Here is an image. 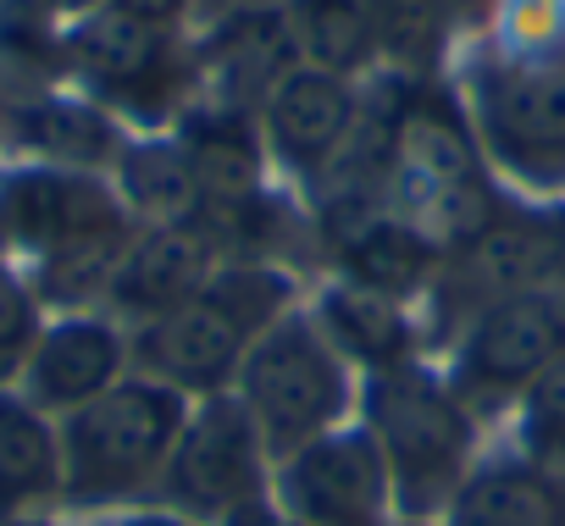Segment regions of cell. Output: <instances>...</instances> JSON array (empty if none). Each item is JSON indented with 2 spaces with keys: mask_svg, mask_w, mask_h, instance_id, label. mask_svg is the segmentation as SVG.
<instances>
[{
  "mask_svg": "<svg viewBox=\"0 0 565 526\" xmlns=\"http://www.w3.org/2000/svg\"><path fill=\"white\" fill-rule=\"evenodd\" d=\"M271 498L300 526H399L388 465L361 421L271 460Z\"/></svg>",
  "mask_w": 565,
  "mask_h": 526,
  "instance_id": "9c48e42d",
  "label": "cell"
},
{
  "mask_svg": "<svg viewBox=\"0 0 565 526\" xmlns=\"http://www.w3.org/2000/svg\"><path fill=\"white\" fill-rule=\"evenodd\" d=\"M216 267H222V249L194 216L139 222L122 260H117V272H111V283H106L100 311L117 316L122 328H145V322L189 305L211 283Z\"/></svg>",
  "mask_w": 565,
  "mask_h": 526,
  "instance_id": "5bb4252c",
  "label": "cell"
},
{
  "mask_svg": "<svg viewBox=\"0 0 565 526\" xmlns=\"http://www.w3.org/2000/svg\"><path fill=\"white\" fill-rule=\"evenodd\" d=\"M399 526H416V520H399Z\"/></svg>",
  "mask_w": 565,
  "mask_h": 526,
  "instance_id": "d6a6232c",
  "label": "cell"
},
{
  "mask_svg": "<svg viewBox=\"0 0 565 526\" xmlns=\"http://www.w3.org/2000/svg\"><path fill=\"white\" fill-rule=\"evenodd\" d=\"M311 316L328 333V344L355 366V377L427 361V328H422V316L411 305L383 300V294H366V289H350V283H328L317 294Z\"/></svg>",
  "mask_w": 565,
  "mask_h": 526,
  "instance_id": "e0dca14e",
  "label": "cell"
},
{
  "mask_svg": "<svg viewBox=\"0 0 565 526\" xmlns=\"http://www.w3.org/2000/svg\"><path fill=\"white\" fill-rule=\"evenodd\" d=\"M322 244L333 260V283L383 294L411 311L427 305V294L444 272V244L383 200L322 205Z\"/></svg>",
  "mask_w": 565,
  "mask_h": 526,
  "instance_id": "8fae6325",
  "label": "cell"
},
{
  "mask_svg": "<svg viewBox=\"0 0 565 526\" xmlns=\"http://www.w3.org/2000/svg\"><path fill=\"white\" fill-rule=\"evenodd\" d=\"M40 7H45V12H56V18H73V23H78V18L100 12L106 0H40Z\"/></svg>",
  "mask_w": 565,
  "mask_h": 526,
  "instance_id": "f1b7e54d",
  "label": "cell"
},
{
  "mask_svg": "<svg viewBox=\"0 0 565 526\" xmlns=\"http://www.w3.org/2000/svg\"><path fill=\"white\" fill-rule=\"evenodd\" d=\"M117 194L134 211V222H183L200 211V189L194 172L178 150V139H156V144H122L117 155Z\"/></svg>",
  "mask_w": 565,
  "mask_h": 526,
  "instance_id": "44dd1931",
  "label": "cell"
},
{
  "mask_svg": "<svg viewBox=\"0 0 565 526\" xmlns=\"http://www.w3.org/2000/svg\"><path fill=\"white\" fill-rule=\"evenodd\" d=\"M460 111L504 183L565 194V0H504L466 56Z\"/></svg>",
  "mask_w": 565,
  "mask_h": 526,
  "instance_id": "6da1fadb",
  "label": "cell"
},
{
  "mask_svg": "<svg viewBox=\"0 0 565 526\" xmlns=\"http://www.w3.org/2000/svg\"><path fill=\"white\" fill-rule=\"evenodd\" d=\"M282 18H289V34L306 67H322L350 84L366 67H377L372 0H282Z\"/></svg>",
  "mask_w": 565,
  "mask_h": 526,
  "instance_id": "d6986e66",
  "label": "cell"
},
{
  "mask_svg": "<svg viewBox=\"0 0 565 526\" xmlns=\"http://www.w3.org/2000/svg\"><path fill=\"white\" fill-rule=\"evenodd\" d=\"M233 399L255 421V432L271 449V460H282V454H295L300 443L355 421L361 377L328 344V333L317 328L311 305H295L249 344V355H244V366L233 377Z\"/></svg>",
  "mask_w": 565,
  "mask_h": 526,
  "instance_id": "8992f818",
  "label": "cell"
},
{
  "mask_svg": "<svg viewBox=\"0 0 565 526\" xmlns=\"http://www.w3.org/2000/svg\"><path fill=\"white\" fill-rule=\"evenodd\" d=\"M134 372V350H128V328L106 311H56L45 316L23 372H18V394L29 405H40L45 416H67L78 405H89L95 394H106L111 383H122Z\"/></svg>",
  "mask_w": 565,
  "mask_h": 526,
  "instance_id": "4fadbf2b",
  "label": "cell"
},
{
  "mask_svg": "<svg viewBox=\"0 0 565 526\" xmlns=\"http://www.w3.org/2000/svg\"><path fill=\"white\" fill-rule=\"evenodd\" d=\"M18 526H56V520H51V515H45V520H18Z\"/></svg>",
  "mask_w": 565,
  "mask_h": 526,
  "instance_id": "1f68e13d",
  "label": "cell"
},
{
  "mask_svg": "<svg viewBox=\"0 0 565 526\" xmlns=\"http://www.w3.org/2000/svg\"><path fill=\"white\" fill-rule=\"evenodd\" d=\"M67 56L100 95L122 100L128 111H161L183 95V84H194V56L178 51L172 29L134 23L111 7L73 23Z\"/></svg>",
  "mask_w": 565,
  "mask_h": 526,
  "instance_id": "7c38bea8",
  "label": "cell"
},
{
  "mask_svg": "<svg viewBox=\"0 0 565 526\" xmlns=\"http://www.w3.org/2000/svg\"><path fill=\"white\" fill-rule=\"evenodd\" d=\"M438 526H565V471L521 449L482 454Z\"/></svg>",
  "mask_w": 565,
  "mask_h": 526,
  "instance_id": "2e32d148",
  "label": "cell"
},
{
  "mask_svg": "<svg viewBox=\"0 0 565 526\" xmlns=\"http://www.w3.org/2000/svg\"><path fill=\"white\" fill-rule=\"evenodd\" d=\"M510 432H515L510 449L565 471V355L521 394V405L510 410Z\"/></svg>",
  "mask_w": 565,
  "mask_h": 526,
  "instance_id": "603a6c76",
  "label": "cell"
},
{
  "mask_svg": "<svg viewBox=\"0 0 565 526\" xmlns=\"http://www.w3.org/2000/svg\"><path fill=\"white\" fill-rule=\"evenodd\" d=\"M62 504V438L56 416L0 388V526L45 520Z\"/></svg>",
  "mask_w": 565,
  "mask_h": 526,
  "instance_id": "ac0fdd59",
  "label": "cell"
},
{
  "mask_svg": "<svg viewBox=\"0 0 565 526\" xmlns=\"http://www.w3.org/2000/svg\"><path fill=\"white\" fill-rule=\"evenodd\" d=\"M355 421L372 432L388 465L399 520H416V526H438L449 498L471 476V465L488 454L482 416L455 394L444 366H427V361L361 377Z\"/></svg>",
  "mask_w": 565,
  "mask_h": 526,
  "instance_id": "3957f363",
  "label": "cell"
},
{
  "mask_svg": "<svg viewBox=\"0 0 565 526\" xmlns=\"http://www.w3.org/2000/svg\"><path fill=\"white\" fill-rule=\"evenodd\" d=\"M106 7L134 23H150V29H178L194 12V0H106Z\"/></svg>",
  "mask_w": 565,
  "mask_h": 526,
  "instance_id": "d4e9b609",
  "label": "cell"
},
{
  "mask_svg": "<svg viewBox=\"0 0 565 526\" xmlns=\"http://www.w3.org/2000/svg\"><path fill=\"white\" fill-rule=\"evenodd\" d=\"M548 294L565 305V205L554 211V255H548Z\"/></svg>",
  "mask_w": 565,
  "mask_h": 526,
  "instance_id": "83f0119b",
  "label": "cell"
},
{
  "mask_svg": "<svg viewBox=\"0 0 565 526\" xmlns=\"http://www.w3.org/2000/svg\"><path fill=\"white\" fill-rule=\"evenodd\" d=\"M189 394L128 372L89 405L56 421L62 438V509L106 515L128 504H156L172 443L183 432Z\"/></svg>",
  "mask_w": 565,
  "mask_h": 526,
  "instance_id": "5b68a950",
  "label": "cell"
},
{
  "mask_svg": "<svg viewBox=\"0 0 565 526\" xmlns=\"http://www.w3.org/2000/svg\"><path fill=\"white\" fill-rule=\"evenodd\" d=\"M449 29H455L449 0H372V45H377V67L388 78L433 84Z\"/></svg>",
  "mask_w": 565,
  "mask_h": 526,
  "instance_id": "ffe728a7",
  "label": "cell"
},
{
  "mask_svg": "<svg viewBox=\"0 0 565 526\" xmlns=\"http://www.w3.org/2000/svg\"><path fill=\"white\" fill-rule=\"evenodd\" d=\"M449 7H455V18H482V12L504 7V0H449Z\"/></svg>",
  "mask_w": 565,
  "mask_h": 526,
  "instance_id": "4dcf8cb0",
  "label": "cell"
},
{
  "mask_svg": "<svg viewBox=\"0 0 565 526\" xmlns=\"http://www.w3.org/2000/svg\"><path fill=\"white\" fill-rule=\"evenodd\" d=\"M29 144L45 155V167H73V172H95L100 161H117L122 144L111 133V122L95 106L78 100H45L23 117Z\"/></svg>",
  "mask_w": 565,
  "mask_h": 526,
  "instance_id": "7402d4cb",
  "label": "cell"
},
{
  "mask_svg": "<svg viewBox=\"0 0 565 526\" xmlns=\"http://www.w3.org/2000/svg\"><path fill=\"white\" fill-rule=\"evenodd\" d=\"M45 328V300L34 294V283L0 255V388H12L34 339Z\"/></svg>",
  "mask_w": 565,
  "mask_h": 526,
  "instance_id": "cb8c5ba5",
  "label": "cell"
},
{
  "mask_svg": "<svg viewBox=\"0 0 565 526\" xmlns=\"http://www.w3.org/2000/svg\"><path fill=\"white\" fill-rule=\"evenodd\" d=\"M565 355V305L554 294H510L466 316L449 339L444 377L488 421L521 405V394Z\"/></svg>",
  "mask_w": 565,
  "mask_h": 526,
  "instance_id": "ba28073f",
  "label": "cell"
},
{
  "mask_svg": "<svg viewBox=\"0 0 565 526\" xmlns=\"http://www.w3.org/2000/svg\"><path fill=\"white\" fill-rule=\"evenodd\" d=\"M194 7L216 23V18H227V12H238V7H249V0H194Z\"/></svg>",
  "mask_w": 565,
  "mask_h": 526,
  "instance_id": "f546056e",
  "label": "cell"
},
{
  "mask_svg": "<svg viewBox=\"0 0 565 526\" xmlns=\"http://www.w3.org/2000/svg\"><path fill=\"white\" fill-rule=\"evenodd\" d=\"M134 227L122 194L95 172L29 167L0 183V255L62 311H100Z\"/></svg>",
  "mask_w": 565,
  "mask_h": 526,
  "instance_id": "7a4b0ae2",
  "label": "cell"
},
{
  "mask_svg": "<svg viewBox=\"0 0 565 526\" xmlns=\"http://www.w3.org/2000/svg\"><path fill=\"white\" fill-rule=\"evenodd\" d=\"M289 67H300V51L289 18H282V0H249V7L216 18L205 45L194 51V84H205V106L238 117H260L266 95Z\"/></svg>",
  "mask_w": 565,
  "mask_h": 526,
  "instance_id": "9a60e30c",
  "label": "cell"
},
{
  "mask_svg": "<svg viewBox=\"0 0 565 526\" xmlns=\"http://www.w3.org/2000/svg\"><path fill=\"white\" fill-rule=\"evenodd\" d=\"M361 106H366V95L350 78H333V73L300 62V67H289L277 78V89L266 95V106L255 117V128H260L266 155L282 172H289L300 189L322 194L344 172V161L361 139Z\"/></svg>",
  "mask_w": 565,
  "mask_h": 526,
  "instance_id": "30bf717a",
  "label": "cell"
},
{
  "mask_svg": "<svg viewBox=\"0 0 565 526\" xmlns=\"http://www.w3.org/2000/svg\"><path fill=\"white\" fill-rule=\"evenodd\" d=\"M255 498H271V449L260 443L255 421L244 416L233 388L189 399L156 504L189 515L194 526H216Z\"/></svg>",
  "mask_w": 565,
  "mask_h": 526,
  "instance_id": "52a82bcc",
  "label": "cell"
},
{
  "mask_svg": "<svg viewBox=\"0 0 565 526\" xmlns=\"http://www.w3.org/2000/svg\"><path fill=\"white\" fill-rule=\"evenodd\" d=\"M89 526H194V520L178 515V509H167V504H128V509L89 515Z\"/></svg>",
  "mask_w": 565,
  "mask_h": 526,
  "instance_id": "484cf974",
  "label": "cell"
},
{
  "mask_svg": "<svg viewBox=\"0 0 565 526\" xmlns=\"http://www.w3.org/2000/svg\"><path fill=\"white\" fill-rule=\"evenodd\" d=\"M295 305H300L295 278L277 260H222L189 305H178L145 328H128L134 372H145L189 399L227 394L249 344Z\"/></svg>",
  "mask_w": 565,
  "mask_h": 526,
  "instance_id": "277c9868",
  "label": "cell"
},
{
  "mask_svg": "<svg viewBox=\"0 0 565 526\" xmlns=\"http://www.w3.org/2000/svg\"><path fill=\"white\" fill-rule=\"evenodd\" d=\"M216 526H300L289 509H282L277 498H255V504H244V509H233L227 520H216Z\"/></svg>",
  "mask_w": 565,
  "mask_h": 526,
  "instance_id": "4316f807",
  "label": "cell"
}]
</instances>
